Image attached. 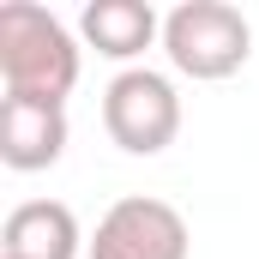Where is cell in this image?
<instances>
[{
	"instance_id": "3",
	"label": "cell",
	"mask_w": 259,
	"mask_h": 259,
	"mask_svg": "<svg viewBox=\"0 0 259 259\" xmlns=\"http://www.w3.org/2000/svg\"><path fill=\"white\" fill-rule=\"evenodd\" d=\"M103 127H109V139H115L127 157H157V151H169L175 133H181V97H175V84H169L163 72L127 66V72H115L109 91H103Z\"/></svg>"
},
{
	"instance_id": "4",
	"label": "cell",
	"mask_w": 259,
	"mask_h": 259,
	"mask_svg": "<svg viewBox=\"0 0 259 259\" xmlns=\"http://www.w3.org/2000/svg\"><path fill=\"white\" fill-rule=\"evenodd\" d=\"M187 217L151 193L115 199L91 235V259H187Z\"/></svg>"
},
{
	"instance_id": "2",
	"label": "cell",
	"mask_w": 259,
	"mask_h": 259,
	"mask_svg": "<svg viewBox=\"0 0 259 259\" xmlns=\"http://www.w3.org/2000/svg\"><path fill=\"white\" fill-rule=\"evenodd\" d=\"M163 55L181 78L217 84L229 72H241L253 55V24L241 18V6L229 0H181L163 18Z\"/></svg>"
},
{
	"instance_id": "5",
	"label": "cell",
	"mask_w": 259,
	"mask_h": 259,
	"mask_svg": "<svg viewBox=\"0 0 259 259\" xmlns=\"http://www.w3.org/2000/svg\"><path fill=\"white\" fill-rule=\"evenodd\" d=\"M61 151H66V109L0 97V163L6 169L36 175V169L61 163Z\"/></svg>"
},
{
	"instance_id": "7",
	"label": "cell",
	"mask_w": 259,
	"mask_h": 259,
	"mask_svg": "<svg viewBox=\"0 0 259 259\" xmlns=\"http://www.w3.org/2000/svg\"><path fill=\"white\" fill-rule=\"evenodd\" d=\"M78 30L84 42L103 55V61H139L157 36H163V18L145 6V0H91L78 12Z\"/></svg>"
},
{
	"instance_id": "1",
	"label": "cell",
	"mask_w": 259,
	"mask_h": 259,
	"mask_svg": "<svg viewBox=\"0 0 259 259\" xmlns=\"http://www.w3.org/2000/svg\"><path fill=\"white\" fill-rule=\"evenodd\" d=\"M0 84L18 103L66 109L78 84V42L49 6H30V0L0 6Z\"/></svg>"
},
{
	"instance_id": "6",
	"label": "cell",
	"mask_w": 259,
	"mask_h": 259,
	"mask_svg": "<svg viewBox=\"0 0 259 259\" xmlns=\"http://www.w3.org/2000/svg\"><path fill=\"white\" fill-rule=\"evenodd\" d=\"M84 235L61 199H24L0 223V259H78Z\"/></svg>"
}]
</instances>
